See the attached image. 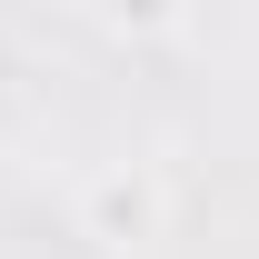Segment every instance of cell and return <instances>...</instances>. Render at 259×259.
Segmentation results:
<instances>
[{"instance_id":"obj_1","label":"cell","mask_w":259,"mask_h":259,"mask_svg":"<svg viewBox=\"0 0 259 259\" xmlns=\"http://www.w3.org/2000/svg\"><path fill=\"white\" fill-rule=\"evenodd\" d=\"M90 220L110 229V239H140V229H150V190H140V180H110V190L90 199Z\"/></svg>"}]
</instances>
